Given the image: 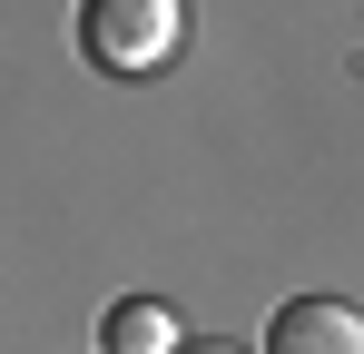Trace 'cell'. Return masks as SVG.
Here are the masks:
<instances>
[{"label":"cell","instance_id":"3957f363","mask_svg":"<svg viewBox=\"0 0 364 354\" xmlns=\"http://www.w3.org/2000/svg\"><path fill=\"white\" fill-rule=\"evenodd\" d=\"M187 335H178V315L158 305V295H119L109 305V354H178Z\"/></svg>","mask_w":364,"mask_h":354},{"label":"cell","instance_id":"277c9868","mask_svg":"<svg viewBox=\"0 0 364 354\" xmlns=\"http://www.w3.org/2000/svg\"><path fill=\"white\" fill-rule=\"evenodd\" d=\"M178 354H237V345H217V335H187V345Z\"/></svg>","mask_w":364,"mask_h":354},{"label":"cell","instance_id":"6da1fadb","mask_svg":"<svg viewBox=\"0 0 364 354\" xmlns=\"http://www.w3.org/2000/svg\"><path fill=\"white\" fill-rule=\"evenodd\" d=\"M187 40V0H79V50L109 79H148L168 69Z\"/></svg>","mask_w":364,"mask_h":354},{"label":"cell","instance_id":"7a4b0ae2","mask_svg":"<svg viewBox=\"0 0 364 354\" xmlns=\"http://www.w3.org/2000/svg\"><path fill=\"white\" fill-rule=\"evenodd\" d=\"M266 354H364V315L335 295H286L266 325Z\"/></svg>","mask_w":364,"mask_h":354}]
</instances>
